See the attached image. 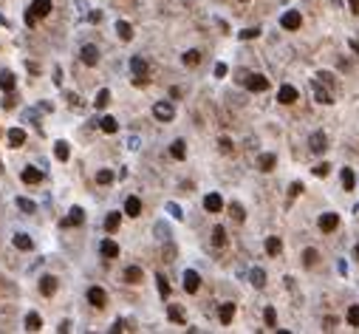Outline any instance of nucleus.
Instances as JSON below:
<instances>
[{"label": "nucleus", "instance_id": "f257e3e1", "mask_svg": "<svg viewBox=\"0 0 359 334\" xmlns=\"http://www.w3.org/2000/svg\"><path fill=\"white\" fill-rule=\"evenodd\" d=\"M153 117L159 119V122H173L176 119V108L170 102H156L153 105Z\"/></svg>", "mask_w": 359, "mask_h": 334}, {"label": "nucleus", "instance_id": "f03ea898", "mask_svg": "<svg viewBox=\"0 0 359 334\" xmlns=\"http://www.w3.org/2000/svg\"><path fill=\"white\" fill-rule=\"evenodd\" d=\"M88 303L97 306V309H105V306H108V292H105L102 286H91V289H88Z\"/></svg>", "mask_w": 359, "mask_h": 334}, {"label": "nucleus", "instance_id": "7ed1b4c3", "mask_svg": "<svg viewBox=\"0 0 359 334\" xmlns=\"http://www.w3.org/2000/svg\"><path fill=\"white\" fill-rule=\"evenodd\" d=\"M280 26L286 29V32H294V29H300L303 26V17H300V12H286V15L280 17Z\"/></svg>", "mask_w": 359, "mask_h": 334}, {"label": "nucleus", "instance_id": "20e7f679", "mask_svg": "<svg viewBox=\"0 0 359 334\" xmlns=\"http://www.w3.org/2000/svg\"><path fill=\"white\" fill-rule=\"evenodd\" d=\"M246 88L255 91V94H261V91L269 88V80H266L263 74H246Z\"/></svg>", "mask_w": 359, "mask_h": 334}, {"label": "nucleus", "instance_id": "39448f33", "mask_svg": "<svg viewBox=\"0 0 359 334\" xmlns=\"http://www.w3.org/2000/svg\"><path fill=\"white\" fill-rule=\"evenodd\" d=\"M317 224H320V230H323V233H334V230L340 227V216H337V213H323Z\"/></svg>", "mask_w": 359, "mask_h": 334}, {"label": "nucleus", "instance_id": "423d86ee", "mask_svg": "<svg viewBox=\"0 0 359 334\" xmlns=\"http://www.w3.org/2000/svg\"><path fill=\"white\" fill-rule=\"evenodd\" d=\"M309 145H311V153H326V148H328V136L323 134V131H317V134H311Z\"/></svg>", "mask_w": 359, "mask_h": 334}, {"label": "nucleus", "instance_id": "0eeeda50", "mask_svg": "<svg viewBox=\"0 0 359 334\" xmlns=\"http://www.w3.org/2000/svg\"><path fill=\"white\" fill-rule=\"evenodd\" d=\"M198 286H201V275H198L196 269H187L184 272V289L193 295V292H198Z\"/></svg>", "mask_w": 359, "mask_h": 334}, {"label": "nucleus", "instance_id": "6e6552de", "mask_svg": "<svg viewBox=\"0 0 359 334\" xmlns=\"http://www.w3.org/2000/svg\"><path fill=\"white\" fill-rule=\"evenodd\" d=\"M54 292H57V278H54V275H43V278H40V295H43V298H51Z\"/></svg>", "mask_w": 359, "mask_h": 334}, {"label": "nucleus", "instance_id": "1a4fd4ad", "mask_svg": "<svg viewBox=\"0 0 359 334\" xmlns=\"http://www.w3.org/2000/svg\"><path fill=\"white\" fill-rule=\"evenodd\" d=\"M99 255H102V258H119V244L111 241V238H105V241L99 244Z\"/></svg>", "mask_w": 359, "mask_h": 334}, {"label": "nucleus", "instance_id": "9d476101", "mask_svg": "<svg viewBox=\"0 0 359 334\" xmlns=\"http://www.w3.org/2000/svg\"><path fill=\"white\" fill-rule=\"evenodd\" d=\"M6 139H9L12 148H23V145H26V131H23V128H9Z\"/></svg>", "mask_w": 359, "mask_h": 334}, {"label": "nucleus", "instance_id": "9b49d317", "mask_svg": "<svg viewBox=\"0 0 359 334\" xmlns=\"http://www.w3.org/2000/svg\"><path fill=\"white\" fill-rule=\"evenodd\" d=\"M277 102H283V105L297 102V88H294V85H283V88L277 91Z\"/></svg>", "mask_w": 359, "mask_h": 334}, {"label": "nucleus", "instance_id": "f8f14e48", "mask_svg": "<svg viewBox=\"0 0 359 334\" xmlns=\"http://www.w3.org/2000/svg\"><path fill=\"white\" fill-rule=\"evenodd\" d=\"M204 210H207V213H221V210H224L221 196H218V193H210V196L204 199Z\"/></svg>", "mask_w": 359, "mask_h": 334}, {"label": "nucleus", "instance_id": "ddd939ff", "mask_svg": "<svg viewBox=\"0 0 359 334\" xmlns=\"http://www.w3.org/2000/svg\"><path fill=\"white\" fill-rule=\"evenodd\" d=\"M29 9H32L37 17H49L51 15V0H32Z\"/></svg>", "mask_w": 359, "mask_h": 334}, {"label": "nucleus", "instance_id": "4468645a", "mask_svg": "<svg viewBox=\"0 0 359 334\" xmlns=\"http://www.w3.org/2000/svg\"><path fill=\"white\" fill-rule=\"evenodd\" d=\"M82 63H85V66H97L99 63V49L97 46H85V49H82Z\"/></svg>", "mask_w": 359, "mask_h": 334}, {"label": "nucleus", "instance_id": "2eb2a0df", "mask_svg": "<svg viewBox=\"0 0 359 334\" xmlns=\"http://www.w3.org/2000/svg\"><path fill=\"white\" fill-rule=\"evenodd\" d=\"M218 317H221V323H224V326H229V323H232V317H235V303H221Z\"/></svg>", "mask_w": 359, "mask_h": 334}, {"label": "nucleus", "instance_id": "dca6fc26", "mask_svg": "<svg viewBox=\"0 0 359 334\" xmlns=\"http://www.w3.org/2000/svg\"><path fill=\"white\" fill-rule=\"evenodd\" d=\"M170 156H173V159H187V142H184V139H176V142H173V145H170Z\"/></svg>", "mask_w": 359, "mask_h": 334}, {"label": "nucleus", "instance_id": "f3484780", "mask_svg": "<svg viewBox=\"0 0 359 334\" xmlns=\"http://www.w3.org/2000/svg\"><path fill=\"white\" fill-rule=\"evenodd\" d=\"M20 179L26 184H37V182H43V173H40L37 167H26V170L20 173Z\"/></svg>", "mask_w": 359, "mask_h": 334}, {"label": "nucleus", "instance_id": "a211bd4d", "mask_svg": "<svg viewBox=\"0 0 359 334\" xmlns=\"http://www.w3.org/2000/svg\"><path fill=\"white\" fill-rule=\"evenodd\" d=\"M116 34H119L125 43H131L133 40V26L131 23H125V20H116Z\"/></svg>", "mask_w": 359, "mask_h": 334}, {"label": "nucleus", "instance_id": "6ab92c4d", "mask_svg": "<svg viewBox=\"0 0 359 334\" xmlns=\"http://www.w3.org/2000/svg\"><path fill=\"white\" fill-rule=\"evenodd\" d=\"M311 88H314V97H317V102H320V105H331V102H334V100H331V94H328L320 83H311Z\"/></svg>", "mask_w": 359, "mask_h": 334}, {"label": "nucleus", "instance_id": "aec40b11", "mask_svg": "<svg viewBox=\"0 0 359 334\" xmlns=\"http://www.w3.org/2000/svg\"><path fill=\"white\" fill-rule=\"evenodd\" d=\"M125 213H128V216H142V201L136 199V196H131V199L125 201Z\"/></svg>", "mask_w": 359, "mask_h": 334}, {"label": "nucleus", "instance_id": "412c9836", "mask_svg": "<svg viewBox=\"0 0 359 334\" xmlns=\"http://www.w3.org/2000/svg\"><path fill=\"white\" fill-rule=\"evenodd\" d=\"M54 156L60 159V162H68V156H71V148H68V142H54Z\"/></svg>", "mask_w": 359, "mask_h": 334}, {"label": "nucleus", "instance_id": "4be33fe9", "mask_svg": "<svg viewBox=\"0 0 359 334\" xmlns=\"http://www.w3.org/2000/svg\"><path fill=\"white\" fill-rule=\"evenodd\" d=\"M258 165H261L263 173H269V170H275V165H277V156H275V153H263Z\"/></svg>", "mask_w": 359, "mask_h": 334}, {"label": "nucleus", "instance_id": "5701e85b", "mask_svg": "<svg viewBox=\"0 0 359 334\" xmlns=\"http://www.w3.org/2000/svg\"><path fill=\"white\" fill-rule=\"evenodd\" d=\"M249 281H252L255 289H263V286H266V272H263V269H252V272H249Z\"/></svg>", "mask_w": 359, "mask_h": 334}, {"label": "nucleus", "instance_id": "b1692460", "mask_svg": "<svg viewBox=\"0 0 359 334\" xmlns=\"http://www.w3.org/2000/svg\"><path fill=\"white\" fill-rule=\"evenodd\" d=\"M26 329H29V332H40V329H43V320H40L37 312H29V315H26Z\"/></svg>", "mask_w": 359, "mask_h": 334}, {"label": "nucleus", "instance_id": "393cba45", "mask_svg": "<svg viewBox=\"0 0 359 334\" xmlns=\"http://www.w3.org/2000/svg\"><path fill=\"white\" fill-rule=\"evenodd\" d=\"M82 218H85V216H82V210H80V207H74V210H71V216L63 221V227H80Z\"/></svg>", "mask_w": 359, "mask_h": 334}, {"label": "nucleus", "instance_id": "a878e982", "mask_svg": "<svg viewBox=\"0 0 359 334\" xmlns=\"http://www.w3.org/2000/svg\"><path fill=\"white\" fill-rule=\"evenodd\" d=\"M125 281L128 284H142V267H128L125 269Z\"/></svg>", "mask_w": 359, "mask_h": 334}, {"label": "nucleus", "instance_id": "bb28decb", "mask_svg": "<svg viewBox=\"0 0 359 334\" xmlns=\"http://www.w3.org/2000/svg\"><path fill=\"white\" fill-rule=\"evenodd\" d=\"M15 88V74L12 71H0V91H12Z\"/></svg>", "mask_w": 359, "mask_h": 334}, {"label": "nucleus", "instance_id": "cd10ccee", "mask_svg": "<svg viewBox=\"0 0 359 334\" xmlns=\"http://www.w3.org/2000/svg\"><path fill=\"white\" fill-rule=\"evenodd\" d=\"M340 179H343V187H345V190H354V184H357V179H354V170H351V167H343V173H340Z\"/></svg>", "mask_w": 359, "mask_h": 334}, {"label": "nucleus", "instance_id": "c85d7f7f", "mask_svg": "<svg viewBox=\"0 0 359 334\" xmlns=\"http://www.w3.org/2000/svg\"><path fill=\"white\" fill-rule=\"evenodd\" d=\"M119 224H122V216H119V213H108V218H105V230H108V233H116Z\"/></svg>", "mask_w": 359, "mask_h": 334}, {"label": "nucleus", "instance_id": "c756f323", "mask_svg": "<svg viewBox=\"0 0 359 334\" xmlns=\"http://www.w3.org/2000/svg\"><path fill=\"white\" fill-rule=\"evenodd\" d=\"M131 71L136 74V77H145V74H147V63L142 60V57H133V60H131Z\"/></svg>", "mask_w": 359, "mask_h": 334}, {"label": "nucleus", "instance_id": "7c9ffc66", "mask_svg": "<svg viewBox=\"0 0 359 334\" xmlns=\"http://www.w3.org/2000/svg\"><path fill=\"white\" fill-rule=\"evenodd\" d=\"M99 128H102L105 134H116V131H119V122H116L114 117H105V119H99Z\"/></svg>", "mask_w": 359, "mask_h": 334}, {"label": "nucleus", "instance_id": "2f4dec72", "mask_svg": "<svg viewBox=\"0 0 359 334\" xmlns=\"http://www.w3.org/2000/svg\"><path fill=\"white\" fill-rule=\"evenodd\" d=\"M15 247H17V250H23V252H29V250H32V238H29L26 233H17L15 235Z\"/></svg>", "mask_w": 359, "mask_h": 334}, {"label": "nucleus", "instance_id": "473e14b6", "mask_svg": "<svg viewBox=\"0 0 359 334\" xmlns=\"http://www.w3.org/2000/svg\"><path fill=\"white\" fill-rule=\"evenodd\" d=\"M280 250H283L280 238H275V235H272V238H266V252H269L272 258H275V255H280Z\"/></svg>", "mask_w": 359, "mask_h": 334}, {"label": "nucleus", "instance_id": "72a5a7b5", "mask_svg": "<svg viewBox=\"0 0 359 334\" xmlns=\"http://www.w3.org/2000/svg\"><path fill=\"white\" fill-rule=\"evenodd\" d=\"M167 317L173 320V323H181V326H187V317H184V312H181L179 306H170V309H167Z\"/></svg>", "mask_w": 359, "mask_h": 334}, {"label": "nucleus", "instance_id": "f704fd0d", "mask_svg": "<svg viewBox=\"0 0 359 334\" xmlns=\"http://www.w3.org/2000/svg\"><path fill=\"white\" fill-rule=\"evenodd\" d=\"M108 102H111V91H108V88H102V91L97 94V100H94V108H97V111H102Z\"/></svg>", "mask_w": 359, "mask_h": 334}, {"label": "nucleus", "instance_id": "c9c22d12", "mask_svg": "<svg viewBox=\"0 0 359 334\" xmlns=\"http://www.w3.org/2000/svg\"><path fill=\"white\" fill-rule=\"evenodd\" d=\"M212 244L215 247H224V244H227V230H224V227H215L212 230Z\"/></svg>", "mask_w": 359, "mask_h": 334}, {"label": "nucleus", "instance_id": "e433bc0d", "mask_svg": "<svg viewBox=\"0 0 359 334\" xmlns=\"http://www.w3.org/2000/svg\"><path fill=\"white\" fill-rule=\"evenodd\" d=\"M198 63H201V51L190 49L187 54H184V66H198Z\"/></svg>", "mask_w": 359, "mask_h": 334}, {"label": "nucleus", "instance_id": "4c0bfd02", "mask_svg": "<svg viewBox=\"0 0 359 334\" xmlns=\"http://www.w3.org/2000/svg\"><path fill=\"white\" fill-rule=\"evenodd\" d=\"M263 320H266V326H269V329H275V326H277V312L269 306V309L263 312Z\"/></svg>", "mask_w": 359, "mask_h": 334}, {"label": "nucleus", "instance_id": "58836bf2", "mask_svg": "<svg viewBox=\"0 0 359 334\" xmlns=\"http://www.w3.org/2000/svg\"><path fill=\"white\" fill-rule=\"evenodd\" d=\"M114 182V170H99L97 173V184H111Z\"/></svg>", "mask_w": 359, "mask_h": 334}, {"label": "nucleus", "instance_id": "ea45409f", "mask_svg": "<svg viewBox=\"0 0 359 334\" xmlns=\"http://www.w3.org/2000/svg\"><path fill=\"white\" fill-rule=\"evenodd\" d=\"M317 258H320L317 250H306V252H303V264H306V267H314V264H317Z\"/></svg>", "mask_w": 359, "mask_h": 334}, {"label": "nucleus", "instance_id": "a19ab883", "mask_svg": "<svg viewBox=\"0 0 359 334\" xmlns=\"http://www.w3.org/2000/svg\"><path fill=\"white\" fill-rule=\"evenodd\" d=\"M156 281H159V295L167 298V295H170V284H167V278H164V275H156Z\"/></svg>", "mask_w": 359, "mask_h": 334}, {"label": "nucleus", "instance_id": "79ce46f5", "mask_svg": "<svg viewBox=\"0 0 359 334\" xmlns=\"http://www.w3.org/2000/svg\"><path fill=\"white\" fill-rule=\"evenodd\" d=\"M348 323H351L354 329H359V306H351V309H348Z\"/></svg>", "mask_w": 359, "mask_h": 334}, {"label": "nucleus", "instance_id": "37998d69", "mask_svg": "<svg viewBox=\"0 0 359 334\" xmlns=\"http://www.w3.org/2000/svg\"><path fill=\"white\" fill-rule=\"evenodd\" d=\"M17 207L23 210V213H34L37 207H34V201H29V199H17Z\"/></svg>", "mask_w": 359, "mask_h": 334}, {"label": "nucleus", "instance_id": "c03bdc74", "mask_svg": "<svg viewBox=\"0 0 359 334\" xmlns=\"http://www.w3.org/2000/svg\"><path fill=\"white\" fill-rule=\"evenodd\" d=\"M229 210H232V218H235V221H244V218H246V213H244V207H241V204H232Z\"/></svg>", "mask_w": 359, "mask_h": 334}, {"label": "nucleus", "instance_id": "a18cd8bd", "mask_svg": "<svg viewBox=\"0 0 359 334\" xmlns=\"http://www.w3.org/2000/svg\"><path fill=\"white\" fill-rule=\"evenodd\" d=\"M258 34H261V29H258V26H255V29H244V32H241V40H255Z\"/></svg>", "mask_w": 359, "mask_h": 334}, {"label": "nucleus", "instance_id": "49530a36", "mask_svg": "<svg viewBox=\"0 0 359 334\" xmlns=\"http://www.w3.org/2000/svg\"><path fill=\"white\" fill-rule=\"evenodd\" d=\"M328 170H331V165H326V162H323V165L314 167V176H320V179H323V176H328Z\"/></svg>", "mask_w": 359, "mask_h": 334}, {"label": "nucleus", "instance_id": "de8ad7c7", "mask_svg": "<svg viewBox=\"0 0 359 334\" xmlns=\"http://www.w3.org/2000/svg\"><path fill=\"white\" fill-rule=\"evenodd\" d=\"M218 145H221V153H232V139H227V136H224Z\"/></svg>", "mask_w": 359, "mask_h": 334}, {"label": "nucleus", "instance_id": "09e8293b", "mask_svg": "<svg viewBox=\"0 0 359 334\" xmlns=\"http://www.w3.org/2000/svg\"><path fill=\"white\" fill-rule=\"evenodd\" d=\"M15 102H17V97H15V94H9V97L3 100V108H6V111H12V108H15Z\"/></svg>", "mask_w": 359, "mask_h": 334}, {"label": "nucleus", "instance_id": "8fccbe9b", "mask_svg": "<svg viewBox=\"0 0 359 334\" xmlns=\"http://www.w3.org/2000/svg\"><path fill=\"white\" fill-rule=\"evenodd\" d=\"M300 193H303V184H300V182H294L292 187H289V196L294 199V196H300Z\"/></svg>", "mask_w": 359, "mask_h": 334}, {"label": "nucleus", "instance_id": "3c124183", "mask_svg": "<svg viewBox=\"0 0 359 334\" xmlns=\"http://www.w3.org/2000/svg\"><path fill=\"white\" fill-rule=\"evenodd\" d=\"M326 332H334L337 329V317H326V326H323Z\"/></svg>", "mask_w": 359, "mask_h": 334}, {"label": "nucleus", "instance_id": "603ef678", "mask_svg": "<svg viewBox=\"0 0 359 334\" xmlns=\"http://www.w3.org/2000/svg\"><path fill=\"white\" fill-rule=\"evenodd\" d=\"M167 210L173 213V218H181V216H184V213L179 210V204H167Z\"/></svg>", "mask_w": 359, "mask_h": 334}, {"label": "nucleus", "instance_id": "864d4df0", "mask_svg": "<svg viewBox=\"0 0 359 334\" xmlns=\"http://www.w3.org/2000/svg\"><path fill=\"white\" fill-rule=\"evenodd\" d=\"M215 77H227V66H224V63L215 66Z\"/></svg>", "mask_w": 359, "mask_h": 334}, {"label": "nucleus", "instance_id": "5fc2aeb1", "mask_svg": "<svg viewBox=\"0 0 359 334\" xmlns=\"http://www.w3.org/2000/svg\"><path fill=\"white\" fill-rule=\"evenodd\" d=\"M68 105H74V108H80L82 102H80V97H77V94H68Z\"/></svg>", "mask_w": 359, "mask_h": 334}, {"label": "nucleus", "instance_id": "6e6d98bb", "mask_svg": "<svg viewBox=\"0 0 359 334\" xmlns=\"http://www.w3.org/2000/svg\"><path fill=\"white\" fill-rule=\"evenodd\" d=\"M348 3H351V12H354V15H359V0H348Z\"/></svg>", "mask_w": 359, "mask_h": 334}, {"label": "nucleus", "instance_id": "4d7b16f0", "mask_svg": "<svg viewBox=\"0 0 359 334\" xmlns=\"http://www.w3.org/2000/svg\"><path fill=\"white\" fill-rule=\"evenodd\" d=\"M351 49H354V51L359 54V43H357V40H351Z\"/></svg>", "mask_w": 359, "mask_h": 334}, {"label": "nucleus", "instance_id": "13d9d810", "mask_svg": "<svg viewBox=\"0 0 359 334\" xmlns=\"http://www.w3.org/2000/svg\"><path fill=\"white\" fill-rule=\"evenodd\" d=\"M354 258H357V261H359V244H357V247H354Z\"/></svg>", "mask_w": 359, "mask_h": 334}, {"label": "nucleus", "instance_id": "bf43d9fd", "mask_svg": "<svg viewBox=\"0 0 359 334\" xmlns=\"http://www.w3.org/2000/svg\"><path fill=\"white\" fill-rule=\"evenodd\" d=\"M334 3H340V0H334Z\"/></svg>", "mask_w": 359, "mask_h": 334}, {"label": "nucleus", "instance_id": "052dcab7", "mask_svg": "<svg viewBox=\"0 0 359 334\" xmlns=\"http://www.w3.org/2000/svg\"><path fill=\"white\" fill-rule=\"evenodd\" d=\"M241 3H246V0H241Z\"/></svg>", "mask_w": 359, "mask_h": 334}]
</instances>
